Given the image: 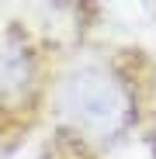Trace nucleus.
Here are the masks:
<instances>
[{"label": "nucleus", "mask_w": 156, "mask_h": 159, "mask_svg": "<svg viewBox=\"0 0 156 159\" xmlns=\"http://www.w3.org/2000/svg\"><path fill=\"white\" fill-rule=\"evenodd\" d=\"M31 56L17 38H0V100L28 87Z\"/></svg>", "instance_id": "2"}, {"label": "nucleus", "mask_w": 156, "mask_h": 159, "mask_svg": "<svg viewBox=\"0 0 156 159\" xmlns=\"http://www.w3.org/2000/svg\"><path fill=\"white\" fill-rule=\"evenodd\" d=\"M56 111L87 139H118L132 121V93L104 62L73 66L56 87Z\"/></svg>", "instance_id": "1"}]
</instances>
